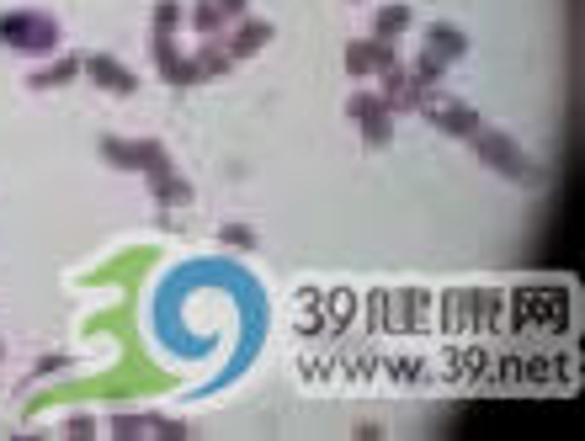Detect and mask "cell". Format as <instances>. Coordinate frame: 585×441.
<instances>
[{
  "instance_id": "cell-1",
  "label": "cell",
  "mask_w": 585,
  "mask_h": 441,
  "mask_svg": "<svg viewBox=\"0 0 585 441\" xmlns=\"http://www.w3.org/2000/svg\"><path fill=\"white\" fill-rule=\"evenodd\" d=\"M506 298H511L527 336H564L570 319H575L570 314V288H553V282H516Z\"/></svg>"
},
{
  "instance_id": "cell-2",
  "label": "cell",
  "mask_w": 585,
  "mask_h": 441,
  "mask_svg": "<svg viewBox=\"0 0 585 441\" xmlns=\"http://www.w3.org/2000/svg\"><path fill=\"white\" fill-rule=\"evenodd\" d=\"M59 22L38 5H11L0 11V49L11 53H27V59H53L59 53Z\"/></svg>"
},
{
  "instance_id": "cell-3",
  "label": "cell",
  "mask_w": 585,
  "mask_h": 441,
  "mask_svg": "<svg viewBox=\"0 0 585 441\" xmlns=\"http://www.w3.org/2000/svg\"><path fill=\"white\" fill-rule=\"evenodd\" d=\"M415 112H421V117H426L437 134H447V139H463V144H469V139L485 128V123H480V112H474L469 101L447 97V91H437V86L421 97V106H415Z\"/></svg>"
},
{
  "instance_id": "cell-4",
  "label": "cell",
  "mask_w": 585,
  "mask_h": 441,
  "mask_svg": "<svg viewBox=\"0 0 585 441\" xmlns=\"http://www.w3.org/2000/svg\"><path fill=\"white\" fill-rule=\"evenodd\" d=\"M469 144H474V154L485 160L495 176H506V181H533V176H537L533 160L522 154V144H516L511 134H500V128H480Z\"/></svg>"
},
{
  "instance_id": "cell-5",
  "label": "cell",
  "mask_w": 585,
  "mask_h": 441,
  "mask_svg": "<svg viewBox=\"0 0 585 441\" xmlns=\"http://www.w3.org/2000/svg\"><path fill=\"white\" fill-rule=\"evenodd\" d=\"M171 154L160 139H101V165L128 171V176H149L154 165H165Z\"/></svg>"
},
{
  "instance_id": "cell-6",
  "label": "cell",
  "mask_w": 585,
  "mask_h": 441,
  "mask_svg": "<svg viewBox=\"0 0 585 441\" xmlns=\"http://www.w3.org/2000/svg\"><path fill=\"white\" fill-rule=\"evenodd\" d=\"M346 117L362 128V144H368V149H389L394 112L384 106V97H378V91H357V97L346 101Z\"/></svg>"
},
{
  "instance_id": "cell-7",
  "label": "cell",
  "mask_w": 585,
  "mask_h": 441,
  "mask_svg": "<svg viewBox=\"0 0 585 441\" xmlns=\"http://www.w3.org/2000/svg\"><path fill=\"white\" fill-rule=\"evenodd\" d=\"M346 75L351 80H368V75H384V70H394L399 64V49L394 43H384V38H351L341 53Z\"/></svg>"
},
{
  "instance_id": "cell-8",
  "label": "cell",
  "mask_w": 585,
  "mask_h": 441,
  "mask_svg": "<svg viewBox=\"0 0 585 441\" xmlns=\"http://www.w3.org/2000/svg\"><path fill=\"white\" fill-rule=\"evenodd\" d=\"M86 80H97L101 91H112V97H134L139 91V75L123 59H112V53H86Z\"/></svg>"
},
{
  "instance_id": "cell-9",
  "label": "cell",
  "mask_w": 585,
  "mask_h": 441,
  "mask_svg": "<svg viewBox=\"0 0 585 441\" xmlns=\"http://www.w3.org/2000/svg\"><path fill=\"white\" fill-rule=\"evenodd\" d=\"M112 437L139 441V437H160V441H182L187 426L182 420H165V415H112Z\"/></svg>"
},
{
  "instance_id": "cell-10",
  "label": "cell",
  "mask_w": 585,
  "mask_h": 441,
  "mask_svg": "<svg viewBox=\"0 0 585 441\" xmlns=\"http://www.w3.org/2000/svg\"><path fill=\"white\" fill-rule=\"evenodd\" d=\"M80 75H86V53H53L49 64H38L27 75V91H59V86L80 80Z\"/></svg>"
},
{
  "instance_id": "cell-11",
  "label": "cell",
  "mask_w": 585,
  "mask_h": 441,
  "mask_svg": "<svg viewBox=\"0 0 585 441\" xmlns=\"http://www.w3.org/2000/svg\"><path fill=\"white\" fill-rule=\"evenodd\" d=\"M272 38H277V27H272L266 16H240V22H235V33H229L224 43H229V53H235V64H240V59H256V53L266 49Z\"/></svg>"
},
{
  "instance_id": "cell-12",
  "label": "cell",
  "mask_w": 585,
  "mask_h": 441,
  "mask_svg": "<svg viewBox=\"0 0 585 441\" xmlns=\"http://www.w3.org/2000/svg\"><path fill=\"white\" fill-rule=\"evenodd\" d=\"M378 80H384V91H378V97H384V106H389V112H415V106H421V97H426V86H421L410 70H399V64H394V70H384Z\"/></svg>"
},
{
  "instance_id": "cell-13",
  "label": "cell",
  "mask_w": 585,
  "mask_h": 441,
  "mask_svg": "<svg viewBox=\"0 0 585 441\" xmlns=\"http://www.w3.org/2000/svg\"><path fill=\"white\" fill-rule=\"evenodd\" d=\"M149 197H154L160 207H187V202H192V181L165 160V165H154V171H149Z\"/></svg>"
},
{
  "instance_id": "cell-14",
  "label": "cell",
  "mask_w": 585,
  "mask_h": 441,
  "mask_svg": "<svg viewBox=\"0 0 585 441\" xmlns=\"http://www.w3.org/2000/svg\"><path fill=\"white\" fill-rule=\"evenodd\" d=\"M426 53H437L441 64H458V59H469V33H458L452 22H432L426 27Z\"/></svg>"
},
{
  "instance_id": "cell-15",
  "label": "cell",
  "mask_w": 585,
  "mask_h": 441,
  "mask_svg": "<svg viewBox=\"0 0 585 441\" xmlns=\"http://www.w3.org/2000/svg\"><path fill=\"white\" fill-rule=\"evenodd\" d=\"M192 64L202 70V80H224V75L235 70V53H229L224 38H202V43L192 49Z\"/></svg>"
},
{
  "instance_id": "cell-16",
  "label": "cell",
  "mask_w": 585,
  "mask_h": 441,
  "mask_svg": "<svg viewBox=\"0 0 585 441\" xmlns=\"http://www.w3.org/2000/svg\"><path fill=\"white\" fill-rule=\"evenodd\" d=\"M410 22H415V16H410V5H378V11H373V38L394 43L399 33H410Z\"/></svg>"
},
{
  "instance_id": "cell-17",
  "label": "cell",
  "mask_w": 585,
  "mask_h": 441,
  "mask_svg": "<svg viewBox=\"0 0 585 441\" xmlns=\"http://www.w3.org/2000/svg\"><path fill=\"white\" fill-rule=\"evenodd\" d=\"M187 22V5L182 0H154V16H149V38H176V27Z\"/></svg>"
},
{
  "instance_id": "cell-18",
  "label": "cell",
  "mask_w": 585,
  "mask_h": 441,
  "mask_svg": "<svg viewBox=\"0 0 585 441\" xmlns=\"http://www.w3.org/2000/svg\"><path fill=\"white\" fill-rule=\"evenodd\" d=\"M160 80H165L171 91H192V86H202V70L192 64V53H176V59L160 70Z\"/></svg>"
},
{
  "instance_id": "cell-19",
  "label": "cell",
  "mask_w": 585,
  "mask_h": 441,
  "mask_svg": "<svg viewBox=\"0 0 585 441\" xmlns=\"http://www.w3.org/2000/svg\"><path fill=\"white\" fill-rule=\"evenodd\" d=\"M187 22L197 27V38H224V27H229V16L213 0H197L192 11H187Z\"/></svg>"
},
{
  "instance_id": "cell-20",
  "label": "cell",
  "mask_w": 585,
  "mask_h": 441,
  "mask_svg": "<svg viewBox=\"0 0 585 441\" xmlns=\"http://www.w3.org/2000/svg\"><path fill=\"white\" fill-rule=\"evenodd\" d=\"M320 308L331 314V330H346L351 314H357V298L351 293H320Z\"/></svg>"
},
{
  "instance_id": "cell-21",
  "label": "cell",
  "mask_w": 585,
  "mask_h": 441,
  "mask_svg": "<svg viewBox=\"0 0 585 441\" xmlns=\"http://www.w3.org/2000/svg\"><path fill=\"white\" fill-rule=\"evenodd\" d=\"M410 75H415V80H421V86H426V91H432V86H441V75H447V64H441L437 53H415V64H410Z\"/></svg>"
},
{
  "instance_id": "cell-22",
  "label": "cell",
  "mask_w": 585,
  "mask_h": 441,
  "mask_svg": "<svg viewBox=\"0 0 585 441\" xmlns=\"http://www.w3.org/2000/svg\"><path fill=\"white\" fill-rule=\"evenodd\" d=\"M219 240H224V245H235V250H256V229H245V224H224V229H219Z\"/></svg>"
},
{
  "instance_id": "cell-23",
  "label": "cell",
  "mask_w": 585,
  "mask_h": 441,
  "mask_svg": "<svg viewBox=\"0 0 585 441\" xmlns=\"http://www.w3.org/2000/svg\"><path fill=\"white\" fill-rule=\"evenodd\" d=\"M149 53H154V70H165L176 53H187V49H182L176 38H149Z\"/></svg>"
},
{
  "instance_id": "cell-24",
  "label": "cell",
  "mask_w": 585,
  "mask_h": 441,
  "mask_svg": "<svg viewBox=\"0 0 585 441\" xmlns=\"http://www.w3.org/2000/svg\"><path fill=\"white\" fill-rule=\"evenodd\" d=\"M64 437H97V420H91V415H75V420H64Z\"/></svg>"
},
{
  "instance_id": "cell-25",
  "label": "cell",
  "mask_w": 585,
  "mask_h": 441,
  "mask_svg": "<svg viewBox=\"0 0 585 441\" xmlns=\"http://www.w3.org/2000/svg\"><path fill=\"white\" fill-rule=\"evenodd\" d=\"M213 5H219V11L229 16V22H240V16H250V0H213Z\"/></svg>"
},
{
  "instance_id": "cell-26",
  "label": "cell",
  "mask_w": 585,
  "mask_h": 441,
  "mask_svg": "<svg viewBox=\"0 0 585 441\" xmlns=\"http://www.w3.org/2000/svg\"><path fill=\"white\" fill-rule=\"evenodd\" d=\"M0 362H5V345H0Z\"/></svg>"
}]
</instances>
